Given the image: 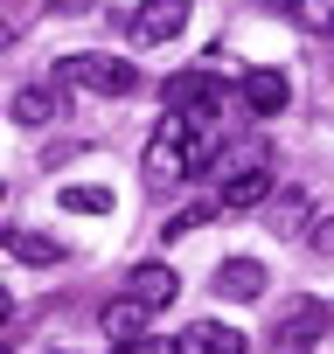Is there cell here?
Here are the masks:
<instances>
[{"instance_id":"9a60e30c","label":"cell","mask_w":334,"mask_h":354,"mask_svg":"<svg viewBox=\"0 0 334 354\" xmlns=\"http://www.w3.org/2000/svg\"><path fill=\"white\" fill-rule=\"evenodd\" d=\"M209 216H223V202H195V209H182L175 223H167V243H175V236H188V230H202Z\"/></svg>"},{"instance_id":"30bf717a","label":"cell","mask_w":334,"mask_h":354,"mask_svg":"<svg viewBox=\"0 0 334 354\" xmlns=\"http://www.w3.org/2000/svg\"><path fill=\"white\" fill-rule=\"evenodd\" d=\"M223 209H258V202H272V174L251 160V167H237L230 181H223V195H216Z\"/></svg>"},{"instance_id":"5bb4252c","label":"cell","mask_w":334,"mask_h":354,"mask_svg":"<svg viewBox=\"0 0 334 354\" xmlns=\"http://www.w3.org/2000/svg\"><path fill=\"white\" fill-rule=\"evenodd\" d=\"M63 209H77V216H105V209H112V188H63Z\"/></svg>"},{"instance_id":"277c9868","label":"cell","mask_w":334,"mask_h":354,"mask_svg":"<svg viewBox=\"0 0 334 354\" xmlns=\"http://www.w3.org/2000/svg\"><path fill=\"white\" fill-rule=\"evenodd\" d=\"M327 319H334V313H327L320 299H292V306L279 313V326H272V347H279V354H306V347L327 333Z\"/></svg>"},{"instance_id":"ba28073f","label":"cell","mask_w":334,"mask_h":354,"mask_svg":"<svg viewBox=\"0 0 334 354\" xmlns=\"http://www.w3.org/2000/svg\"><path fill=\"white\" fill-rule=\"evenodd\" d=\"M258 292H265V264H258V257H223V264H216V299L251 306Z\"/></svg>"},{"instance_id":"3957f363","label":"cell","mask_w":334,"mask_h":354,"mask_svg":"<svg viewBox=\"0 0 334 354\" xmlns=\"http://www.w3.org/2000/svg\"><path fill=\"white\" fill-rule=\"evenodd\" d=\"M167 111H182L188 125H209L216 111H223V84L209 77V70H182V77H167Z\"/></svg>"},{"instance_id":"6da1fadb","label":"cell","mask_w":334,"mask_h":354,"mask_svg":"<svg viewBox=\"0 0 334 354\" xmlns=\"http://www.w3.org/2000/svg\"><path fill=\"white\" fill-rule=\"evenodd\" d=\"M202 167H209L202 125H188L182 111H167L153 125V139H146V181H188V174H202Z\"/></svg>"},{"instance_id":"d6986e66","label":"cell","mask_w":334,"mask_h":354,"mask_svg":"<svg viewBox=\"0 0 334 354\" xmlns=\"http://www.w3.org/2000/svg\"><path fill=\"white\" fill-rule=\"evenodd\" d=\"M8 313H15V299H8V285H0V326H8Z\"/></svg>"},{"instance_id":"ac0fdd59","label":"cell","mask_w":334,"mask_h":354,"mask_svg":"<svg viewBox=\"0 0 334 354\" xmlns=\"http://www.w3.org/2000/svg\"><path fill=\"white\" fill-rule=\"evenodd\" d=\"M91 8V0H56V15H84Z\"/></svg>"},{"instance_id":"7a4b0ae2","label":"cell","mask_w":334,"mask_h":354,"mask_svg":"<svg viewBox=\"0 0 334 354\" xmlns=\"http://www.w3.org/2000/svg\"><path fill=\"white\" fill-rule=\"evenodd\" d=\"M56 84L63 91H98V97H132L139 91V70L125 56H63L56 63Z\"/></svg>"},{"instance_id":"8fae6325","label":"cell","mask_w":334,"mask_h":354,"mask_svg":"<svg viewBox=\"0 0 334 354\" xmlns=\"http://www.w3.org/2000/svg\"><path fill=\"white\" fill-rule=\"evenodd\" d=\"M146 319H153V306H139L132 292H118V299L105 306V340H112V347H118V340H139Z\"/></svg>"},{"instance_id":"52a82bcc","label":"cell","mask_w":334,"mask_h":354,"mask_svg":"<svg viewBox=\"0 0 334 354\" xmlns=\"http://www.w3.org/2000/svg\"><path fill=\"white\" fill-rule=\"evenodd\" d=\"M244 104H251L258 118H279V111L292 104V84H285V70H244Z\"/></svg>"},{"instance_id":"5b68a950","label":"cell","mask_w":334,"mask_h":354,"mask_svg":"<svg viewBox=\"0 0 334 354\" xmlns=\"http://www.w3.org/2000/svg\"><path fill=\"white\" fill-rule=\"evenodd\" d=\"M182 28H188V0H139V8H132V42L139 49L175 42Z\"/></svg>"},{"instance_id":"4fadbf2b","label":"cell","mask_w":334,"mask_h":354,"mask_svg":"<svg viewBox=\"0 0 334 354\" xmlns=\"http://www.w3.org/2000/svg\"><path fill=\"white\" fill-rule=\"evenodd\" d=\"M8 111H15V125H49V118H56V91H49V84H28V91H15Z\"/></svg>"},{"instance_id":"44dd1931","label":"cell","mask_w":334,"mask_h":354,"mask_svg":"<svg viewBox=\"0 0 334 354\" xmlns=\"http://www.w3.org/2000/svg\"><path fill=\"white\" fill-rule=\"evenodd\" d=\"M56 354H63V347H56Z\"/></svg>"},{"instance_id":"9c48e42d","label":"cell","mask_w":334,"mask_h":354,"mask_svg":"<svg viewBox=\"0 0 334 354\" xmlns=\"http://www.w3.org/2000/svg\"><path fill=\"white\" fill-rule=\"evenodd\" d=\"M175 354H244V333L223 326V319H195V326H182Z\"/></svg>"},{"instance_id":"2e32d148","label":"cell","mask_w":334,"mask_h":354,"mask_svg":"<svg viewBox=\"0 0 334 354\" xmlns=\"http://www.w3.org/2000/svg\"><path fill=\"white\" fill-rule=\"evenodd\" d=\"M299 223H306V195H299V188H285V195H279V209H272V230H299Z\"/></svg>"},{"instance_id":"8992f818","label":"cell","mask_w":334,"mask_h":354,"mask_svg":"<svg viewBox=\"0 0 334 354\" xmlns=\"http://www.w3.org/2000/svg\"><path fill=\"white\" fill-rule=\"evenodd\" d=\"M125 292H132L139 306L160 313V306H175V299H182V278H175V264H132V271H125Z\"/></svg>"},{"instance_id":"e0dca14e","label":"cell","mask_w":334,"mask_h":354,"mask_svg":"<svg viewBox=\"0 0 334 354\" xmlns=\"http://www.w3.org/2000/svg\"><path fill=\"white\" fill-rule=\"evenodd\" d=\"M112 354H167V340H146V333H139V340H118Z\"/></svg>"},{"instance_id":"7c38bea8","label":"cell","mask_w":334,"mask_h":354,"mask_svg":"<svg viewBox=\"0 0 334 354\" xmlns=\"http://www.w3.org/2000/svg\"><path fill=\"white\" fill-rule=\"evenodd\" d=\"M0 243H8V257H21V264H56L63 257V243L42 236V230H0Z\"/></svg>"},{"instance_id":"ffe728a7","label":"cell","mask_w":334,"mask_h":354,"mask_svg":"<svg viewBox=\"0 0 334 354\" xmlns=\"http://www.w3.org/2000/svg\"><path fill=\"white\" fill-rule=\"evenodd\" d=\"M265 8H299V0H265Z\"/></svg>"}]
</instances>
